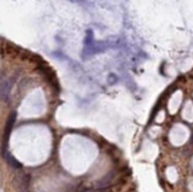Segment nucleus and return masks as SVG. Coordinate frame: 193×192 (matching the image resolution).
Returning a JSON list of instances; mask_svg holds the SVG:
<instances>
[{"mask_svg":"<svg viewBox=\"0 0 193 192\" xmlns=\"http://www.w3.org/2000/svg\"><path fill=\"white\" fill-rule=\"evenodd\" d=\"M4 155H5L6 161L9 163L12 167H14V169H21V164H20L14 157H12L11 154H7V153H4Z\"/></svg>","mask_w":193,"mask_h":192,"instance_id":"7ed1b4c3","label":"nucleus"},{"mask_svg":"<svg viewBox=\"0 0 193 192\" xmlns=\"http://www.w3.org/2000/svg\"><path fill=\"white\" fill-rule=\"evenodd\" d=\"M10 90H11V82L10 81L4 82L3 85H1V89H0V96H1L3 100H7L9 94H10Z\"/></svg>","mask_w":193,"mask_h":192,"instance_id":"f03ea898","label":"nucleus"},{"mask_svg":"<svg viewBox=\"0 0 193 192\" xmlns=\"http://www.w3.org/2000/svg\"><path fill=\"white\" fill-rule=\"evenodd\" d=\"M15 117H17V114L15 113H12L9 117V120H7V122H6V127H5V134H4V148H5V145L7 143V141H9V137H10V133L12 131V128H13V125L15 122Z\"/></svg>","mask_w":193,"mask_h":192,"instance_id":"f257e3e1","label":"nucleus"},{"mask_svg":"<svg viewBox=\"0 0 193 192\" xmlns=\"http://www.w3.org/2000/svg\"><path fill=\"white\" fill-rule=\"evenodd\" d=\"M111 175L112 174H108V175H106V177H104L102 180H100V183L97 184L98 185V187H104V185H108V181H109V179H111Z\"/></svg>","mask_w":193,"mask_h":192,"instance_id":"20e7f679","label":"nucleus"}]
</instances>
